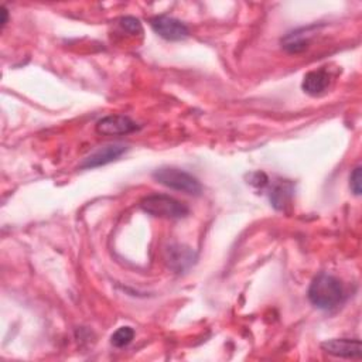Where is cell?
<instances>
[{"label":"cell","instance_id":"cell-8","mask_svg":"<svg viewBox=\"0 0 362 362\" xmlns=\"http://www.w3.org/2000/svg\"><path fill=\"white\" fill-rule=\"evenodd\" d=\"M164 259L167 264L175 272H184L195 263V252L184 245L174 243L164 249Z\"/></svg>","mask_w":362,"mask_h":362},{"label":"cell","instance_id":"cell-2","mask_svg":"<svg viewBox=\"0 0 362 362\" xmlns=\"http://www.w3.org/2000/svg\"><path fill=\"white\" fill-rule=\"evenodd\" d=\"M140 208L153 216L167 219H181L189 212L184 202L165 194H151L144 197L140 201Z\"/></svg>","mask_w":362,"mask_h":362},{"label":"cell","instance_id":"cell-5","mask_svg":"<svg viewBox=\"0 0 362 362\" xmlns=\"http://www.w3.org/2000/svg\"><path fill=\"white\" fill-rule=\"evenodd\" d=\"M322 351L337 358L359 359L362 355V345L358 338H332L321 344Z\"/></svg>","mask_w":362,"mask_h":362},{"label":"cell","instance_id":"cell-12","mask_svg":"<svg viewBox=\"0 0 362 362\" xmlns=\"http://www.w3.org/2000/svg\"><path fill=\"white\" fill-rule=\"evenodd\" d=\"M134 338V329L132 327H120L117 328L112 337H110V342L113 346L116 348H123L126 345H129Z\"/></svg>","mask_w":362,"mask_h":362},{"label":"cell","instance_id":"cell-6","mask_svg":"<svg viewBox=\"0 0 362 362\" xmlns=\"http://www.w3.org/2000/svg\"><path fill=\"white\" fill-rule=\"evenodd\" d=\"M137 129V123L124 115H109L96 123V132L103 136L129 134Z\"/></svg>","mask_w":362,"mask_h":362},{"label":"cell","instance_id":"cell-11","mask_svg":"<svg viewBox=\"0 0 362 362\" xmlns=\"http://www.w3.org/2000/svg\"><path fill=\"white\" fill-rule=\"evenodd\" d=\"M283 47L288 51V52H301L307 48L308 40L304 34H301V30H296L290 34H287L283 40H281Z\"/></svg>","mask_w":362,"mask_h":362},{"label":"cell","instance_id":"cell-14","mask_svg":"<svg viewBox=\"0 0 362 362\" xmlns=\"http://www.w3.org/2000/svg\"><path fill=\"white\" fill-rule=\"evenodd\" d=\"M361 170H362L361 165H358L354 168V171L349 175V187L355 195H361V180H362Z\"/></svg>","mask_w":362,"mask_h":362},{"label":"cell","instance_id":"cell-7","mask_svg":"<svg viewBox=\"0 0 362 362\" xmlns=\"http://www.w3.org/2000/svg\"><path fill=\"white\" fill-rule=\"evenodd\" d=\"M129 150V147L123 143H113L106 144L98 150H95L90 156H88L82 164L81 168H95L100 165H106L115 160H117L122 154H124Z\"/></svg>","mask_w":362,"mask_h":362},{"label":"cell","instance_id":"cell-10","mask_svg":"<svg viewBox=\"0 0 362 362\" xmlns=\"http://www.w3.org/2000/svg\"><path fill=\"white\" fill-rule=\"evenodd\" d=\"M293 194V185L290 182L277 184L270 192V202L276 209H283L284 205L290 201Z\"/></svg>","mask_w":362,"mask_h":362},{"label":"cell","instance_id":"cell-1","mask_svg":"<svg viewBox=\"0 0 362 362\" xmlns=\"http://www.w3.org/2000/svg\"><path fill=\"white\" fill-rule=\"evenodd\" d=\"M307 297L320 310H334L344 303L346 294L339 279L328 273H320L313 279Z\"/></svg>","mask_w":362,"mask_h":362},{"label":"cell","instance_id":"cell-13","mask_svg":"<svg viewBox=\"0 0 362 362\" xmlns=\"http://www.w3.org/2000/svg\"><path fill=\"white\" fill-rule=\"evenodd\" d=\"M119 24H120V27H122L124 31H127V33H130V34H141V31H143L140 20L136 18V17H133V16L122 17Z\"/></svg>","mask_w":362,"mask_h":362},{"label":"cell","instance_id":"cell-3","mask_svg":"<svg viewBox=\"0 0 362 362\" xmlns=\"http://www.w3.org/2000/svg\"><path fill=\"white\" fill-rule=\"evenodd\" d=\"M153 178L171 189L189 195H199L202 191L201 182L192 174L180 168L161 167L153 173Z\"/></svg>","mask_w":362,"mask_h":362},{"label":"cell","instance_id":"cell-15","mask_svg":"<svg viewBox=\"0 0 362 362\" xmlns=\"http://www.w3.org/2000/svg\"><path fill=\"white\" fill-rule=\"evenodd\" d=\"M1 13H3V20H1V27L6 25L7 23V10L4 7H1Z\"/></svg>","mask_w":362,"mask_h":362},{"label":"cell","instance_id":"cell-4","mask_svg":"<svg viewBox=\"0 0 362 362\" xmlns=\"http://www.w3.org/2000/svg\"><path fill=\"white\" fill-rule=\"evenodd\" d=\"M150 25L156 34L168 41H181L189 35L188 27L170 16H156L150 20Z\"/></svg>","mask_w":362,"mask_h":362},{"label":"cell","instance_id":"cell-9","mask_svg":"<svg viewBox=\"0 0 362 362\" xmlns=\"http://www.w3.org/2000/svg\"><path fill=\"white\" fill-rule=\"evenodd\" d=\"M329 82H331V76H329L328 71L315 69V71H310L308 74L304 75L301 88L305 93H308L311 96H317L327 90V88L329 86Z\"/></svg>","mask_w":362,"mask_h":362}]
</instances>
